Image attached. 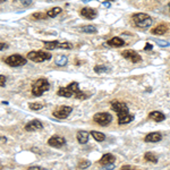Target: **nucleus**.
<instances>
[{
    "mask_svg": "<svg viewBox=\"0 0 170 170\" xmlns=\"http://www.w3.org/2000/svg\"><path fill=\"white\" fill-rule=\"evenodd\" d=\"M133 20H134L135 25L139 28H147L153 24V20L147 14H144V13L134 14L133 15Z\"/></svg>",
    "mask_w": 170,
    "mask_h": 170,
    "instance_id": "nucleus-1",
    "label": "nucleus"
},
{
    "mask_svg": "<svg viewBox=\"0 0 170 170\" xmlns=\"http://www.w3.org/2000/svg\"><path fill=\"white\" fill-rule=\"evenodd\" d=\"M50 89V84L47 78H39L32 86V94L34 96H41L44 92H47Z\"/></svg>",
    "mask_w": 170,
    "mask_h": 170,
    "instance_id": "nucleus-2",
    "label": "nucleus"
},
{
    "mask_svg": "<svg viewBox=\"0 0 170 170\" xmlns=\"http://www.w3.org/2000/svg\"><path fill=\"white\" fill-rule=\"evenodd\" d=\"M27 59L34 61V63H43L45 60L51 59V55L49 52L45 51H41V50H38V51H30L27 53Z\"/></svg>",
    "mask_w": 170,
    "mask_h": 170,
    "instance_id": "nucleus-3",
    "label": "nucleus"
},
{
    "mask_svg": "<svg viewBox=\"0 0 170 170\" xmlns=\"http://www.w3.org/2000/svg\"><path fill=\"white\" fill-rule=\"evenodd\" d=\"M5 63H7L8 66H10V67H20V66L26 65L27 60L20 55H12L9 56L8 58H6Z\"/></svg>",
    "mask_w": 170,
    "mask_h": 170,
    "instance_id": "nucleus-4",
    "label": "nucleus"
},
{
    "mask_svg": "<svg viewBox=\"0 0 170 170\" xmlns=\"http://www.w3.org/2000/svg\"><path fill=\"white\" fill-rule=\"evenodd\" d=\"M93 120L96 124H99L100 126H107L112 121V116L108 112H99V114L94 115Z\"/></svg>",
    "mask_w": 170,
    "mask_h": 170,
    "instance_id": "nucleus-5",
    "label": "nucleus"
},
{
    "mask_svg": "<svg viewBox=\"0 0 170 170\" xmlns=\"http://www.w3.org/2000/svg\"><path fill=\"white\" fill-rule=\"evenodd\" d=\"M71 111H73V108L69 106H59L58 108H56L52 115L58 119H66L71 114Z\"/></svg>",
    "mask_w": 170,
    "mask_h": 170,
    "instance_id": "nucleus-6",
    "label": "nucleus"
},
{
    "mask_svg": "<svg viewBox=\"0 0 170 170\" xmlns=\"http://www.w3.org/2000/svg\"><path fill=\"white\" fill-rule=\"evenodd\" d=\"M111 108H112V110L117 112L118 118L119 117H123V116L127 115V114H129V109H128V107L123 102H118V101L112 102L111 103Z\"/></svg>",
    "mask_w": 170,
    "mask_h": 170,
    "instance_id": "nucleus-7",
    "label": "nucleus"
},
{
    "mask_svg": "<svg viewBox=\"0 0 170 170\" xmlns=\"http://www.w3.org/2000/svg\"><path fill=\"white\" fill-rule=\"evenodd\" d=\"M121 55H123V57H125L126 59H128L129 61H132V63H137L142 60L141 56H139L136 51H134V50H125V51L121 52Z\"/></svg>",
    "mask_w": 170,
    "mask_h": 170,
    "instance_id": "nucleus-8",
    "label": "nucleus"
},
{
    "mask_svg": "<svg viewBox=\"0 0 170 170\" xmlns=\"http://www.w3.org/2000/svg\"><path fill=\"white\" fill-rule=\"evenodd\" d=\"M43 128V124L41 123L38 119L31 120L30 123H27L25 125V131L27 132H35V131H41Z\"/></svg>",
    "mask_w": 170,
    "mask_h": 170,
    "instance_id": "nucleus-9",
    "label": "nucleus"
},
{
    "mask_svg": "<svg viewBox=\"0 0 170 170\" xmlns=\"http://www.w3.org/2000/svg\"><path fill=\"white\" fill-rule=\"evenodd\" d=\"M48 144L52 147H57V149H59V147L63 146L65 144H66V139L61 137V136H52L49 139L48 141Z\"/></svg>",
    "mask_w": 170,
    "mask_h": 170,
    "instance_id": "nucleus-10",
    "label": "nucleus"
},
{
    "mask_svg": "<svg viewBox=\"0 0 170 170\" xmlns=\"http://www.w3.org/2000/svg\"><path fill=\"white\" fill-rule=\"evenodd\" d=\"M116 158L114 157L112 154H110V153H107V154H104L102 157V158L100 159V165L102 167H110L111 165H114V162H115Z\"/></svg>",
    "mask_w": 170,
    "mask_h": 170,
    "instance_id": "nucleus-11",
    "label": "nucleus"
},
{
    "mask_svg": "<svg viewBox=\"0 0 170 170\" xmlns=\"http://www.w3.org/2000/svg\"><path fill=\"white\" fill-rule=\"evenodd\" d=\"M81 15L83 16L84 18H86V20H94L95 17H96V12H95L94 9H92L90 7H84L82 10H81Z\"/></svg>",
    "mask_w": 170,
    "mask_h": 170,
    "instance_id": "nucleus-12",
    "label": "nucleus"
},
{
    "mask_svg": "<svg viewBox=\"0 0 170 170\" xmlns=\"http://www.w3.org/2000/svg\"><path fill=\"white\" fill-rule=\"evenodd\" d=\"M161 139H162L161 134L158 133V132H154V133H149V134L145 136L144 141L147 143H157V142H160Z\"/></svg>",
    "mask_w": 170,
    "mask_h": 170,
    "instance_id": "nucleus-13",
    "label": "nucleus"
},
{
    "mask_svg": "<svg viewBox=\"0 0 170 170\" xmlns=\"http://www.w3.org/2000/svg\"><path fill=\"white\" fill-rule=\"evenodd\" d=\"M168 32V26L166 24H160L158 26H155L154 28H152L151 33L154 34V35H163Z\"/></svg>",
    "mask_w": 170,
    "mask_h": 170,
    "instance_id": "nucleus-14",
    "label": "nucleus"
},
{
    "mask_svg": "<svg viewBox=\"0 0 170 170\" xmlns=\"http://www.w3.org/2000/svg\"><path fill=\"white\" fill-rule=\"evenodd\" d=\"M150 119L152 120H154L157 123H160V121H163L165 119H166V116L163 115L162 112H160V111H152L150 115H149Z\"/></svg>",
    "mask_w": 170,
    "mask_h": 170,
    "instance_id": "nucleus-15",
    "label": "nucleus"
},
{
    "mask_svg": "<svg viewBox=\"0 0 170 170\" xmlns=\"http://www.w3.org/2000/svg\"><path fill=\"white\" fill-rule=\"evenodd\" d=\"M108 44L111 45V47H116V48H120L125 45V41L123 39H120L118 36H115V38H112L111 40L108 41Z\"/></svg>",
    "mask_w": 170,
    "mask_h": 170,
    "instance_id": "nucleus-16",
    "label": "nucleus"
},
{
    "mask_svg": "<svg viewBox=\"0 0 170 170\" xmlns=\"http://www.w3.org/2000/svg\"><path fill=\"white\" fill-rule=\"evenodd\" d=\"M76 137H77L78 143L85 144V143H87V141H89V133L85 131H79L78 133H77V135H76Z\"/></svg>",
    "mask_w": 170,
    "mask_h": 170,
    "instance_id": "nucleus-17",
    "label": "nucleus"
},
{
    "mask_svg": "<svg viewBox=\"0 0 170 170\" xmlns=\"http://www.w3.org/2000/svg\"><path fill=\"white\" fill-rule=\"evenodd\" d=\"M57 94L59 95V96H63V98H71V96L74 95V93H73V92L66 86V87H61V89H59V91L57 92Z\"/></svg>",
    "mask_w": 170,
    "mask_h": 170,
    "instance_id": "nucleus-18",
    "label": "nucleus"
},
{
    "mask_svg": "<svg viewBox=\"0 0 170 170\" xmlns=\"http://www.w3.org/2000/svg\"><path fill=\"white\" fill-rule=\"evenodd\" d=\"M79 31L82 33H86V34H93V33H96L98 28L95 27L94 25H86V26L79 28Z\"/></svg>",
    "mask_w": 170,
    "mask_h": 170,
    "instance_id": "nucleus-19",
    "label": "nucleus"
},
{
    "mask_svg": "<svg viewBox=\"0 0 170 170\" xmlns=\"http://www.w3.org/2000/svg\"><path fill=\"white\" fill-rule=\"evenodd\" d=\"M133 119H134V116H132V115H129V114H127V115L123 116V117H119V118H118V123H119V125H125V124L131 123Z\"/></svg>",
    "mask_w": 170,
    "mask_h": 170,
    "instance_id": "nucleus-20",
    "label": "nucleus"
},
{
    "mask_svg": "<svg viewBox=\"0 0 170 170\" xmlns=\"http://www.w3.org/2000/svg\"><path fill=\"white\" fill-rule=\"evenodd\" d=\"M91 135L93 136V137H94L95 141H98V142H103V141L106 139V135L103 134V133H100V132L92 131Z\"/></svg>",
    "mask_w": 170,
    "mask_h": 170,
    "instance_id": "nucleus-21",
    "label": "nucleus"
},
{
    "mask_svg": "<svg viewBox=\"0 0 170 170\" xmlns=\"http://www.w3.org/2000/svg\"><path fill=\"white\" fill-rule=\"evenodd\" d=\"M58 47H59V41H48V42H44V48L47 50H53V49Z\"/></svg>",
    "mask_w": 170,
    "mask_h": 170,
    "instance_id": "nucleus-22",
    "label": "nucleus"
},
{
    "mask_svg": "<svg viewBox=\"0 0 170 170\" xmlns=\"http://www.w3.org/2000/svg\"><path fill=\"white\" fill-rule=\"evenodd\" d=\"M55 63L57 66H66L68 63V59L66 56H59V57H57V59L55 60Z\"/></svg>",
    "mask_w": 170,
    "mask_h": 170,
    "instance_id": "nucleus-23",
    "label": "nucleus"
},
{
    "mask_svg": "<svg viewBox=\"0 0 170 170\" xmlns=\"http://www.w3.org/2000/svg\"><path fill=\"white\" fill-rule=\"evenodd\" d=\"M144 159L146 160L147 162H152V163H157L158 162V157L155 154H153V153H151V152H147V153H145V155H144Z\"/></svg>",
    "mask_w": 170,
    "mask_h": 170,
    "instance_id": "nucleus-24",
    "label": "nucleus"
},
{
    "mask_svg": "<svg viewBox=\"0 0 170 170\" xmlns=\"http://www.w3.org/2000/svg\"><path fill=\"white\" fill-rule=\"evenodd\" d=\"M60 13H61V8L60 7H55V8H52V9H50L49 12L47 13V15L48 17H56L57 15H59Z\"/></svg>",
    "mask_w": 170,
    "mask_h": 170,
    "instance_id": "nucleus-25",
    "label": "nucleus"
},
{
    "mask_svg": "<svg viewBox=\"0 0 170 170\" xmlns=\"http://www.w3.org/2000/svg\"><path fill=\"white\" fill-rule=\"evenodd\" d=\"M67 87L71 90V92H73V93H74V95H75L76 92L79 91V86H78V83H77V82H73V83L69 84Z\"/></svg>",
    "mask_w": 170,
    "mask_h": 170,
    "instance_id": "nucleus-26",
    "label": "nucleus"
},
{
    "mask_svg": "<svg viewBox=\"0 0 170 170\" xmlns=\"http://www.w3.org/2000/svg\"><path fill=\"white\" fill-rule=\"evenodd\" d=\"M48 17L47 14H44V13H34L33 15H32V18L33 20H45Z\"/></svg>",
    "mask_w": 170,
    "mask_h": 170,
    "instance_id": "nucleus-27",
    "label": "nucleus"
},
{
    "mask_svg": "<svg viewBox=\"0 0 170 170\" xmlns=\"http://www.w3.org/2000/svg\"><path fill=\"white\" fill-rule=\"evenodd\" d=\"M28 106H30V109H31V110H41V109L43 108V104H42V103H39V102L30 103Z\"/></svg>",
    "mask_w": 170,
    "mask_h": 170,
    "instance_id": "nucleus-28",
    "label": "nucleus"
},
{
    "mask_svg": "<svg viewBox=\"0 0 170 170\" xmlns=\"http://www.w3.org/2000/svg\"><path fill=\"white\" fill-rule=\"evenodd\" d=\"M90 166H91V162H90L89 160H82V161L78 163L79 169H85V168H89Z\"/></svg>",
    "mask_w": 170,
    "mask_h": 170,
    "instance_id": "nucleus-29",
    "label": "nucleus"
},
{
    "mask_svg": "<svg viewBox=\"0 0 170 170\" xmlns=\"http://www.w3.org/2000/svg\"><path fill=\"white\" fill-rule=\"evenodd\" d=\"M108 71L107 66H103V65H99V66H95L94 71L95 73H106Z\"/></svg>",
    "mask_w": 170,
    "mask_h": 170,
    "instance_id": "nucleus-30",
    "label": "nucleus"
},
{
    "mask_svg": "<svg viewBox=\"0 0 170 170\" xmlns=\"http://www.w3.org/2000/svg\"><path fill=\"white\" fill-rule=\"evenodd\" d=\"M87 96L89 95H86L84 92H82V91H78V92H76L75 93V98L76 99H79V100H85V99H87Z\"/></svg>",
    "mask_w": 170,
    "mask_h": 170,
    "instance_id": "nucleus-31",
    "label": "nucleus"
},
{
    "mask_svg": "<svg viewBox=\"0 0 170 170\" xmlns=\"http://www.w3.org/2000/svg\"><path fill=\"white\" fill-rule=\"evenodd\" d=\"M61 49H71L73 48V44L71 42H59V47Z\"/></svg>",
    "mask_w": 170,
    "mask_h": 170,
    "instance_id": "nucleus-32",
    "label": "nucleus"
},
{
    "mask_svg": "<svg viewBox=\"0 0 170 170\" xmlns=\"http://www.w3.org/2000/svg\"><path fill=\"white\" fill-rule=\"evenodd\" d=\"M17 2H20V5H23V6H30L32 4V0H15Z\"/></svg>",
    "mask_w": 170,
    "mask_h": 170,
    "instance_id": "nucleus-33",
    "label": "nucleus"
},
{
    "mask_svg": "<svg viewBox=\"0 0 170 170\" xmlns=\"http://www.w3.org/2000/svg\"><path fill=\"white\" fill-rule=\"evenodd\" d=\"M155 42L158 45H161V47H169L170 45V43H168L166 41H161V40H155Z\"/></svg>",
    "mask_w": 170,
    "mask_h": 170,
    "instance_id": "nucleus-34",
    "label": "nucleus"
},
{
    "mask_svg": "<svg viewBox=\"0 0 170 170\" xmlns=\"http://www.w3.org/2000/svg\"><path fill=\"white\" fill-rule=\"evenodd\" d=\"M6 81H7V78H6V76L0 75V86L4 87L5 85H6Z\"/></svg>",
    "mask_w": 170,
    "mask_h": 170,
    "instance_id": "nucleus-35",
    "label": "nucleus"
},
{
    "mask_svg": "<svg viewBox=\"0 0 170 170\" xmlns=\"http://www.w3.org/2000/svg\"><path fill=\"white\" fill-rule=\"evenodd\" d=\"M144 50H152V45H151L150 43H147L146 45H145V48H144Z\"/></svg>",
    "mask_w": 170,
    "mask_h": 170,
    "instance_id": "nucleus-36",
    "label": "nucleus"
},
{
    "mask_svg": "<svg viewBox=\"0 0 170 170\" xmlns=\"http://www.w3.org/2000/svg\"><path fill=\"white\" fill-rule=\"evenodd\" d=\"M8 48V45L6 43H0V50H2V49H6Z\"/></svg>",
    "mask_w": 170,
    "mask_h": 170,
    "instance_id": "nucleus-37",
    "label": "nucleus"
},
{
    "mask_svg": "<svg viewBox=\"0 0 170 170\" xmlns=\"http://www.w3.org/2000/svg\"><path fill=\"white\" fill-rule=\"evenodd\" d=\"M32 169H41V167L34 166V167H30V168H28V170H32Z\"/></svg>",
    "mask_w": 170,
    "mask_h": 170,
    "instance_id": "nucleus-38",
    "label": "nucleus"
},
{
    "mask_svg": "<svg viewBox=\"0 0 170 170\" xmlns=\"http://www.w3.org/2000/svg\"><path fill=\"white\" fill-rule=\"evenodd\" d=\"M121 169H124V170H125V169H127V170H128V169H133V167H131V166H124V167H121Z\"/></svg>",
    "mask_w": 170,
    "mask_h": 170,
    "instance_id": "nucleus-39",
    "label": "nucleus"
},
{
    "mask_svg": "<svg viewBox=\"0 0 170 170\" xmlns=\"http://www.w3.org/2000/svg\"><path fill=\"white\" fill-rule=\"evenodd\" d=\"M104 6H106V7H110V4H109V2H104Z\"/></svg>",
    "mask_w": 170,
    "mask_h": 170,
    "instance_id": "nucleus-40",
    "label": "nucleus"
},
{
    "mask_svg": "<svg viewBox=\"0 0 170 170\" xmlns=\"http://www.w3.org/2000/svg\"><path fill=\"white\" fill-rule=\"evenodd\" d=\"M6 0H0V4H2V2H5Z\"/></svg>",
    "mask_w": 170,
    "mask_h": 170,
    "instance_id": "nucleus-41",
    "label": "nucleus"
},
{
    "mask_svg": "<svg viewBox=\"0 0 170 170\" xmlns=\"http://www.w3.org/2000/svg\"><path fill=\"white\" fill-rule=\"evenodd\" d=\"M84 2H86V1H91V0H83Z\"/></svg>",
    "mask_w": 170,
    "mask_h": 170,
    "instance_id": "nucleus-42",
    "label": "nucleus"
},
{
    "mask_svg": "<svg viewBox=\"0 0 170 170\" xmlns=\"http://www.w3.org/2000/svg\"><path fill=\"white\" fill-rule=\"evenodd\" d=\"M107 1H114V0H107Z\"/></svg>",
    "mask_w": 170,
    "mask_h": 170,
    "instance_id": "nucleus-43",
    "label": "nucleus"
},
{
    "mask_svg": "<svg viewBox=\"0 0 170 170\" xmlns=\"http://www.w3.org/2000/svg\"><path fill=\"white\" fill-rule=\"evenodd\" d=\"M169 9H170V4H169Z\"/></svg>",
    "mask_w": 170,
    "mask_h": 170,
    "instance_id": "nucleus-44",
    "label": "nucleus"
},
{
    "mask_svg": "<svg viewBox=\"0 0 170 170\" xmlns=\"http://www.w3.org/2000/svg\"><path fill=\"white\" fill-rule=\"evenodd\" d=\"M0 139H1V137H0Z\"/></svg>",
    "mask_w": 170,
    "mask_h": 170,
    "instance_id": "nucleus-45",
    "label": "nucleus"
}]
</instances>
